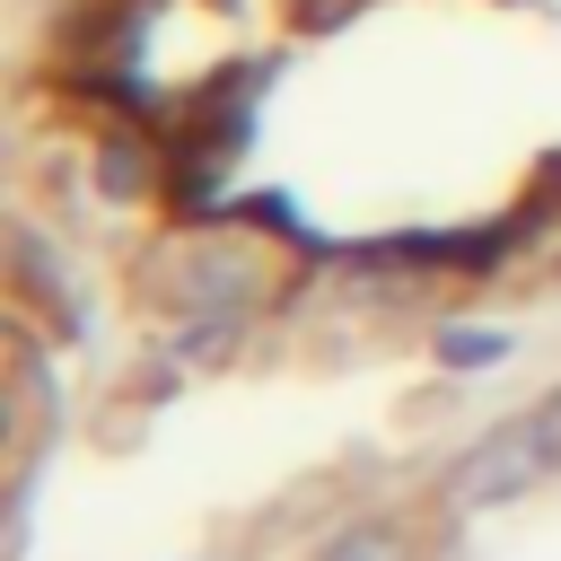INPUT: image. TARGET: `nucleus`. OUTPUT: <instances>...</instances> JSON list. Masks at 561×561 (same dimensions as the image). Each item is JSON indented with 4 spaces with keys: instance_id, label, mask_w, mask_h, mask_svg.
<instances>
[{
    "instance_id": "obj_3",
    "label": "nucleus",
    "mask_w": 561,
    "mask_h": 561,
    "mask_svg": "<svg viewBox=\"0 0 561 561\" xmlns=\"http://www.w3.org/2000/svg\"><path fill=\"white\" fill-rule=\"evenodd\" d=\"M438 359H447V368H500V359H508V333H500V324H447V333H438Z\"/></svg>"
},
{
    "instance_id": "obj_1",
    "label": "nucleus",
    "mask_w": 561,
    "mask_h": 561,
    "mask_svg": "<svg viewBox=\"0 0 561 561\" xmlns=\"http://www.w3.org/2000/svg\"><path fill=\"white\" fill-rule=\"evenodd\" d=\"M552 473H561V394H543L535 412H517L491 438H473L447 465V508H508V500L543 491Z\"/></svg>"
},
{
    "instance_id": "obj_2",
    "label": "nucleus",
    "mask_w": 561,
    "mask_h": 561,
    "mask_svg": "<svg viewBox=\"0 0 561 561\" xmlns=\"http://www.w3.org/2000/svg\"><path fill=\"white\" fill-rule=\"evenodd\" d=\"M316 561H412V543H403L394 526L359 517V526H333V535L316 543Z\"/></svg>"
}]
</instances>
